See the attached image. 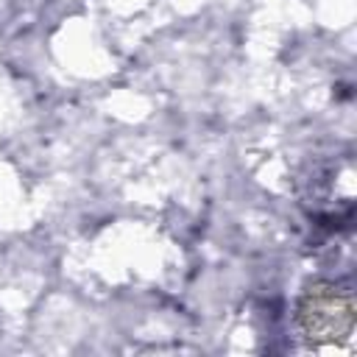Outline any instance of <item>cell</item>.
Returning a JSON list of instances; mask_svg holds the SVG:
<instances>
[{
    "mask_svg": "<svg viewBox=\"0 0 357 357\" xmlns=\"http://www.w3.org/2000/svg\"><path fill=\"white\" fill-rule=\"evenodd\" d=\"M351 296L332 282H318L307 287L298 304V329L310 346L335 343L351 335Z\"/></svg>",
    "mask_w": 357,
    "mask_h": 357,
    "instance_id": "1",
    "label": "cell"
}]
</instances>
